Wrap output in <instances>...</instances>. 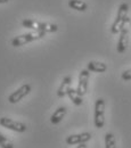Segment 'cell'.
Returning a JSON list of instances; mask_svg holds the SVG:
<instances>
[{
	"mask_svg": "<svg viewBox=\"0 0 131 148\" xmlns=\"http://www.w3.org/2000/svg\"><path fill=\"white\" fill-rule=\"evenodd\" d=\"M121 77H122V80H124V81H130L131 80V69L130 70H127V71H124L122 75H121Z\"/></svg>",
	"mask_w": 131,
	"mask_h": 148,
	"instance_id": "cell-17",
	"label": "cell"
},
{
	"mask_svg": "<svg viewBox=\"0 0 131 148\" xmlns=\"http://www.w3.org/2000/svg\"><path fill=\"white\" fill-rule=\"evenodd\" d=\"M89 75L90 71L89 70H82L79 75V83H78V92L81 96H84L88 90V81H89Z\"/></svg>",
	"mask_w": 131,
	"mask_h": 148,
	"instance_id": "cell-7",
	"label": "cell"
},
{
	"mask_svg": "<svg viewBox=\"0 0 131 148\" xmlns=\"http://www.w3.org/2000/svg\"><path fill=\"white\" fill-rule=\"evenodd\" d=\"M95 127L98 129L104 128L105 124V100L103 98H98L95 103Z\"/></svg>",
	"mask_w": 131,
	"mask_h": 148,
	"instance_id": "cell-4",
	"label": "cell"
},
{
	"mask_svg": "<svg viewBox=\"0 0 131 148\" xmlns=\"http://www.w3.org/2000/svg\"><path fill=\"white\" fill-rule=\"evenodd\" d=\"M9 0H0V3H7Z\"/></svg>",
	"mask_w": 131,
	"mask_h": 148,
	"instance_id": "cell-19",
	"label": "cell"
},
{
	"mask_svg": "<svg viewBox=\"0 0 131 148\" xmlns=\"http://www.w3.org/2000/svg\"><path fill=\"white\" fill-rule=\"evenodd\" d=\"M91 133L89 132H82V133H79V134H72V136H69L66 138V144L67 145H80V144H83V143H87L91 139Z\"/></svg>",
	"mask_w": 131,
	"mask_h": 148,
	"instance_id": "cell-8",
	"label": "cell"
},
{
	"mask_svg": "<svg viewBox=\"0 0 131 148\" xmlns=\"http://www.w3.org/2000/svg\"><path fill=\"white\" fill-rule=\"evenodd\" d=\"M87 70H89L90 72H97V73H104L107 70V66L105 63H100V62H89L87 65Z\"/></svg>",
	"mask_w": 131,
	"mask_h": 148,
	"instance_id": "cell-12",
	"label": "cell"
},
{
	"mask_svg": "<svg viewBox=\"0 0 131 148\" xmlns=\"http://www.w3.org/2000/svg\"><path fill=\"white\" fill-rule=\"evenodd\" d=\"M0 125L3 127V128H7V129H9V130L19 132V133L25 132L26 129H27L26 124H24L23 122L14 121V120L8 119V117H1V119H0Z\"/></svg>",
	"mask_w": 131,
	"mask_h": 148,
	"instance_id": "cell-5",
	"label": "cell"
},
{
	"mask_svg": "<svg viewBox=\"0 0 131 148\" xmlns=\"http://www.w3.org/2000/svg\"><path fill=\"white\" fill-rule=\"evenodd\" d=\"M71 83H72L71 76H65L63 79V81H62V83H60V86H59V88L57 90V96L59 98H63V97L67 96V91L71 88Z\"/></svg>",
	"mask_w": 131,
	"mask_h": 148,
	"instance_id": "cell-10",
	"label": "cell"
},
{
	"mask_svg": "<svg viewBox=\"0 0 131 148\" xmlns=\"http://www.w3.org/2000/svg\"><path fill=\"white\" fill-rule=\"evenodd\" d=\"M31 91V86L30 84H23L21 88H19L17 90H15L12 95H9L8 97V101L10 104H16L19 100H22L25 96H27Z\"/></svg>",
	"mask_w": 131,
	"mask_h": 148,
	"instance_id": "cell-6",
	"label": "cell"
},
{
	"mask_svg": "<svg viewBox=\"0 0 131 148\" xmlns=\"http://www.w3.org/2000/svg\"><path fill=\"white\" fill-rule=\"evenodd\" d=\"M67 96H69V98L72 100V103H73L74 105H76V106L82 105V103H83L82 96L78 92V90H76V89L70 88V89H69V91H67Z\"/></svg>",
	"mask_w": 131,
	"mask_h": 148,
	"instance_id": "cell-13",
	"label": "cell"
},
{
	"mask_svg": "<svg viewBox=\"0 0 131 148\" xmlns=\"http://www.w3.org/2000/svg\"><path fill=\"white\" fill-rule=\"evenodd\" d=\"M128 43H129V29H128V25L126 27H123L120 32V38H119V41H117V53L120 54H123L128 47Z\"/></svg>",
	"mask_w": 131,
	"mask_h": 148,
	"instance_id": "cell-9",
	"label": "cell"
},
{
	"mask_svg": "<svg viewBox=\"0 0 131 148\" xmlns=\"http://www.w3.org/2000/svg\"><path fill=\"white\" fill-rule=\"evenodd\" d=\"M128 13H129V5L127 2H122L119 7L117 15L113 22L112 26H111V32L113 34L120 33L121 30L130 23V18L128 17Z\"/></svg>",
	"mask_w": 131,
	"mask_h": 148,
	"instance_id": "cell-1",
	"label": "cell"
},
{
	"mask_svg": "<svg viewBox=\"0 0 131 148\" xmlns=\"http://www.w3.org/2000/svg\"><path fill=\"white\" fill-rule=\"evenodd\" d=\"M66 107L65 106H60V107H58L56 111L54 112V114L51 115V117H50V122L53 123V124H58L63 119H64V116L66 115Z\"/></svg>",
	"mask_w": 131,
	"mask_h": 148,
	"instance_id": "cell-11",
	"label": "cell"
},
{
	"mask_svg": "<svg viewBox=\"0 0 131 148\" xmlns=\"http://www.w3.org/2000/svg\"><path fill=\"white\" fill-rule=\"evenodd\" d=\"M46 36V32H41V31H36V32H30V33H25L19 37H15L12 40V46L13 47H22L26 43H30L32 41H36L38 39H41Z\"/></svg>",
	"mask_w": 131,
	"mask_h": 148,
	"instance_id": "cell-3",
	"label": "cell"
},
{
	"mask_svg": "<svg viewBox=\"0 0 131 148\" xmlns=\"http://www.w3.org/2000/svg\"><path fill=\"white\" fill-rule=\"evenodd\" d=\"M105 148H116L115 146V137L111 132L105 134Z\"/></svg>",
	"mask_w": 131,
	"mask_h": 148,
	"instance_id": "cell-15",
	"label": "cell"
},
{
	"mask_svg": "<svg viewBox=\"0 0 131 148\" xmlns=\"http://www.w3.org/2000/svg\"><path fill=\"white\" fill-rule=\"evenodd\" d=\"M22 25L26 29H32L36 31H41L46 33H53L58 30V26L56 24L51 23H45V22H38L34 19H23Z\"/></svg>",
	"mask_w": 131,
	"mask_h": 148,
	"instance_id": "cell-2",
	"label": "cell"
},
{
	"mask_svg": "<svg viewBox=\"0 0 131 148\" xmlns=\"http://www.w3.org/2000/svg\"><path fill=\"white\" fill-rule=\"evenodd\" d=\"M76 148H87V145H86V143H83V144H80Z\"/></svg>",
	"mask_w": 131,
	"mask_h": 148,
	"instance_id": "cell-18",
	"label": "cell"
},
{
	"mask_svg": "<svg viewBox=\"0 0 131 148\" xmlns=\"http://www.w3.org/2000/svg\"><path fill=\"white\" fill-rule=\"evenodd\" d=\"M0 147L1 148H14L13 143H12L7 137H5L1 132H0Z\"/></svg>",
	"mask_w": 131,
	"mask_h": 148,
	"instance_id": "cell-16",
	"label": "cell"
},
{
	"mask_svg": "<svg viewBox=\"0 0 131 148\" xmlns=\"http://www.w3.org/2000/svg\"><path fill=\"white\" fill-rule=\"evenodd\" d=\"M69 6L78 12H86L88 9V5L82 0H69Z\"/></svg>",
	"mask_w": 131,
	"mask_h": 148,
	"instance_id": "cell-14",
	"label": "cell"
}]
</instances>
